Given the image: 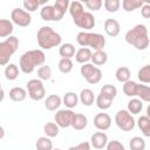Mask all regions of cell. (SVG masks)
I'll return each mask as SVG.
<instances>
[{
    "label": "cell",
    "instance_id": "6da1fadb",
    "mask_svg": "<svg viewBox=\"0 0 150 150\" xmlns=\"http://www.w3.org/2000/svg\"><path fill=\"white\" fill-rule=\"evenodd\" d=\"M46 61V55L43 50L41 49H32L26 53H23L20 56L19 60V66L22 73L25 74H30L38 66H43Z\"/></svg>",
    "mask_w": 150,
    "mask_h": 150
},
{
    "label": "cell",
    "instance_id": "7a4b0ae2",
    "mask_svg": "<svg viewBox=\"0 0 150 150\" xmlns=\"http://www.w3.org/2000/svg\"><path fill=\"white\" fill-rule=\"evenodd\" d=\"M125 41L134 46L138 50H144L149 47V36H148V28L144 25H136L134 28L129 29L124 35Z\"/></svg>",
    "mask_w": 150,
    "mask_h": 150
},
{
    "label": "cell",
    "instance_id": "3957f363",
    "mask_svg": "<svg viewBox=\"0 0 150 150\" xmlns=\"http://www.w3.org/2000/svg\"><path fill=\"white\" fill-rule=\"evenodd\" d=\"M38 43L42 49H52L61 45L62 38L49 26H42L36 34Z\"/></svg>",
    "mask_w": 150,
    "mask_h": 150
},
{
    "label": "cell",
    "instance_id": "277c9868",
    "mask_svg": "<svg viewBox=\"0 0 150 150\" xmlns=\"http://www.w3.org/2000/svg\"><path fill=\"white\" fill-rule=\"evenodd\" d=\"M76 41L81 47H87L90 49L103 50L105 46V38L98 33H88V32H80L76 35Z\"/></svg>",
    "mask_w": 150,
    "mask_h": 150
},
{
    "label": "cell",
    "instance_id": "5b68a950",
    "mask_svg": "<svg viewBox=\"0 0 150 150\" xmlns=\"http://www.w3.org/2000/svg\"><path fill=\"white\" fill-rule=\"evenodd\" d=\"M19 47V39L14 35L0 42V64L6 66Z\"/></svg>",
    "mask_w": 150,
    "mask_h": 150
},
{
    "label": "cell",
    "instance_id": "8992f818",
    "mask_svg": "<svg viewBox=\"0 0 150 150\" xmlns=\"http://www.w3.org/2000/svg\"><path fill=\"white\" fill-rule=\"evenodd\" d=\"M80 73L82 77H84L86 81L90 84H96L102 79V70L93 63H84L83 66H81Z\"/></svg>",
    "mask_w": 150,
    "mask_h": 150
},
{
    "label": "cell",
    "instance_id": "52a82bcc",
    "mask_svg": "<svg viewBox=\"0 0 150 150\" xmlns=\"http://www.w3.org/2000/svg\"><path fill=\"white\" fill-rule=\"evenodd\" d=\"M28 96L33 101H41L46 96V89L40 79H32L26 84Z\"/></svg>",
    "mask_w": 150,
    "mask_h": 150
},
{
    "label": "cell",
    "instance_id": "ba28073f",
    "mask_svg": "<svg viewBox=\"0 0 150 150\" xmlns=\"http://www.w3.org/2000/svg\"><path fill=\"white\" fill-rule=\"evenodd\" d=\"M115 123L116 125L123 130V131H131L135 128V120L132 117V115L128 111V110H118L115 115Z\"/></svg>",
    "mask_w": 150,
    "mask_h": 150
},
{
    "label": "cell",
    "instance_id": "9c48e42d",
    "mask_svg": "<svg viewBox=\"0 0 150 150\" xmlns=\"http://www.w3.org/2000/svg\"><path fill=\"white\" fill-rule=\"evenodd\" d=\"M74 116H75V112L71 109H60L56 111L54 120L60 128H68V127H71Z\"/></svg>",
    "mask_w": 150,
    "mask_h": 150
},
{
    "label": "cell",
    "instance_id": "30bf717a",
    "mask_svg": "<svg viewBox=\"0 0 150 150\" xmlns=\"http://www.w3.org/2000/svg\"><path fill=\"white\" fill-rule=\"evenodd\" d=\"M11 19H12L13 23H15L20 27H27L32 22L30 14L27 11L21 9V8H14L11 13Z\"/></svg>",
    "mask_w": 150,
    "mask_h": 150
},
{
    "label": "cell",
    "instance_id": "8fae6325",
    "mask_svg": "<svg viewBox=\"0 0 150 150\" xmlns=\"http://www.w3.org/2000/svg\"><path fill=\"white\" fill-rule=\"evenodd\" d=\"M74 23L80 27V28H83L86 30H89L91 28L95 27V18L94 15L90 13V12H84L81 16H79L77 19H74Z\"/></svg>",
    "mask_w": 150,
    "mask_h": 150
},
{
    "label": "cell",
    "instance_id": "7c38bea8",
    "mask_svg": "<svg viewBox=\"0 0 150 150\" xmlns=\"http://www.w3.org/2000/svg\"><path fill=\"white\" fill-rule=\"evenodd\" d=\"M94 125L101 131H105L111 127V117L107 112H98L94 117Z\"/></svg>",
    "mask_w": 150,
    "mask_h": 150
},
{
    "label": "cell",
    "instance_id": "4fadbf2b",
    "mask_svg": "<svg viewBox=\"0 0 150 150\" xmlns=\"http://www.w3.org/2000/svg\"><path fill=\"white\" fill-rule=\"evenodd\" d=\"M90 144L94 149H103L108 144V136L103 131H97L91 135Z\"/></svg>",
    "mask_w": 150,
    "mask_h": 150
},
{
    "label": "cell",
    "instance_id": "5bb4252c",
    "mask_svg": "<svg viewBox=\"0 0 150 150\" xmlns=\"http://www.w3.org/2000/svg\"><path fill=\"white\" fill-rule=\"evenodd\" d=\"M103 27H104V32L107 33V35H109L111 38L117 36L121 30V26H120L118 21L115 19H107L103 23Z\"/></svg>",
    "mask_w": 150,
    "mask_h": 150
},
{
    "label": "cell",
    "instance_id": "9a60e30c",
    "mask_svg": "<svg viewBox=\"0 0 150 150\" xmlns=\"http://www.w3.org/2000/svg\"><path fill=\"white\" fill-rule=\"evenodd\" d=\"M91 57H93V52H91L90 48L81 47L79 50H76L75 60L79 63H82V64L89 63V61H91Z\"/></svg>",
    "mask_w": 150,
    "mask_h": 150
},
{
    "label": "cell",
    "instance_id": "2e32d148",
    "mask_svg": "<svg viewBox=\"0 0 150 150\" xmlns=\"http://www.w3.org/2000/svg\"><path fill=\"white\" fill-rule=\"evenodd\" d=\"M61 104H62V98L56 94H52V95L47 96V98L45 101V107L49 111L57 110Z\"/></svg>",
    "mask_w": 150,
    "mask_h": 150
},
{
    "label": "cell",
    "instance_id": "e0dca14e",
    "mask_svg": "<svg viewBox=\"0 0 150 150\" xmlns=\"http://www.w3.org/2000/svg\"><path fill=\"white\" fill-rule=\"evenodd\" d=\"M79 98H80L81 103L86 107H90L94 103V101H96L95 96H94V91L91 89H88V88H84L81 90Z\"/></svg>",
    "mask_w": 150,
    "mask_h": 150
},
{
    "label": "cell",
    "instance_id": "ac0fdd59",
    "mask_svg": "<svg viewBox=\"0 0 150 150\" xmlns=\"http://www.w3.org/2000/svg\"><path fill=\"white\" fill-rule=\"evenodd\" d=\"M13 22L7 19H0V38L12 36L13 33Z\"/></svg>",
    "mask_w": 150,
    "mask_h": 150
},
{
    "label": "cell",
    "instance_id": "d6986e66",
    "mask_svg": "<svg viewBox=\"0 0 150 150\" xmlns=\"http://www.w3.org/2000/svg\"><path fill=\"white\" fill-rule=\"evenodd\" d=\"M79 96L75 94V93H73V91H68V93H66L64 95H63V97H62V103L68 108V109H73V108H75L76 105H77V103H79Z\"/></svg>",
    "mask_w": 150,
    "mask_h": 150
},
{
    "label": "cell",
    "instance_id": "ffe728a7",
    "mask_svg": "<svg viewBox=\"0 0 150 150\" xmlns=\"http://www.w3.org/2000/svg\"><path fill=\"white\" fill-rule=\"evenodd\" d=\"M27 96V91L21 87H14L9 90V98L14 102H22Z\"/></svg>",
    "mask_w": 150,
    "mask_h": 150
},
{
    "label": "cell",
    "instance_id": "44dd1931",
    "mask_svg": "<svg viewBox=\"0 0 150 150\" xmlns=\"http://www.w3.org/2000/svg\"><path fill=\"white\" fill-rule=\"evenodd\" d=\"M40 15L45 21H55V8L50 5H43L40 11Z\"/></svg>",
    "mask_w": 150,
    "mask_h": 150
},
{
    "label": "cell",
    "instance_id": "7402d4cb",
    "mask_svg": "<svg viewBox=\"0 0 150 150\" xmlns=\"http://www.w3.org/2000/svg\"><path fill=\"white\" fill-rule=\"evenodd\" d=\"M59 54L62 59H71L76 54L75 47L71 43H63L59 48Z\"/></svg>",
    "mask_w": 150,
    "mask_h": 150
},
{
    "label": "cell",
    "instance_id": "603a6c76",
    "mask_svg": "<svg viewBox=\"0 0 150 150\" xmlns=\"http://www.w3.org/2000/svg\"><path fill=\"white\" fill-rule=\"evenodd\" d=\"M68 11H69V13H70L73 20H74V19H77L79 16H81V15L84 13L83 5H82V2H80V1H71L70 5H69V9H68Z\"/></svg>",
    "mask_w": 150,
    "mask_h": 150
},
{
    "label": "cell",
    "instance_id": "cb8c5ba5",
    "mask_svg": "<svg viewBox=\"0 0 150 150\" xmlns=\"http://www.w3.org/2000/svg\"><path fill=\"white\" fill-rule=\"evenodd\" d=\"M108 61V54L104 50H96L93 53V57H91V62L94 66H103Z\"/></svg>",
    "mask_w": 150,
    "mask_h": 150
},
{
    "label": "cell",
    "instance_id": "d4e9b609",
    "mask_svg": "<svg viewBox=\"0 0 150 150\" xmlns=\"http://www.w3.org/2000/svg\"><path fill=\"white\" fill-rule=\"evenodd\" d=\"M87 124H88V118L83 114H75L71 123V127L75 130H83L87 127Z\"/></svg>",
    "mask_w": 150,
    "mask_h": 150
},
{
    "label": "cell",
    "instance_id": "484cf974",
    "mask_svg": "<svg viewBox=\"0 0 150 150\" xmlns=\"http://www.w3.org/2000/svg\"><path fill=\"white\" fill-rule=\"evenodd\" d=\"M115 76H116V80L118 82L125 83V82L130 81L131 73H130V69L128 67H120V68H117V70L115 73Z\"/></svg>",
    "mask_w": 150,
    "mask_h": 150
},
{
    "label": "cell",
    "instance_id": "4316f807",
    "mask_svg": "<svg viewBox=\"0 0 150 150\" xmlns=\"http://www.w3.org/2000/svg\"><path fill=\"white\" fill-rule=\"evenodd\" d=\"M136 96H137L141 101L150 103V87H149V86H145V84H138V86H137Z\"/></svg>",
    "mask_w": 150,
    "mask_h": 150
},
{
    "label": "cell",
    "instance_id": "83f0119b",
    "mask_svg": "<svg viewBox=\"0 0 150 150\" xmlns=\"http://www.w3.org/2000/svg\"><path fill=\"white\" fill-rule=\"evenodd\" d=\"M142 109H143V101H141L139 98H131L128 102V111L131 115L139 114Z\"/></svg>",
    "mask_w": 150,
    "mask_h": 150
},
{
    "label": "cell",
    "instance_id": "f1b7e54d",
    "mask_svg": "<svg viewBox=\"0 0 150 150\" xmlns=\"http://www.w3.org/2000/svg\"><path fill=\"white\" fill-rule=\"evenodd\" d=\"M60 127L55 123V122H48L43 125V132L46 134L47 137L49 138H53V137H56L59 135V130Z\"/></svg>",
    "mask_w": 150,
    "mask_h": 150
},
{
    "label": "cell",
    "instance_id": "f546056e",
    "mask_svg": "<svg viewBox=\"0 0 150 150\" xmlns=\"http://www.w3.org/2000/svg\"><path fill=\"white\" fill-rule=\"evenodd\" d=\"M35 148L36 150H53V142L50 141L49 137L42 136L38 138L35 143Z\"/></svg>",
    "mask_w": 150,
    "mask_h": 150
},
{
    "label": "cell",
    "instance_id": "4dcf8cb0",
    "mask_svg": "<svg viewBox=\"0 0 150 150\" xmlns=\"http://www.w3.org/2000/svg\"><path fill=\"white\" fill-rule=\"evenodd\" d=\"M143 5L144 2L141 0H123L122 1V7L125 12H132L137 8H141Z\"/></svg>",
    "mask_w": 150,
    "mask_h": 150
},
{
    "label": "cell",
    "instance_id": "1f68e13d",
    "mask_svg": "<svg viewBox=\"0 0 150 150\" xmlns=\"http://www.w3.org/2000/svg\"><path fill=\"white\" fill-rule=\"evenodd\" d=\"M111 103H112V100L103 94H98V96L96 97V105L97 108L102 109V110H107L111 107Z\"/></svg>",
    "mask_w": 150,
    "mask_h": 150
},
{
    "label": "cell",
    "instance_id": "d6a6232c",
    "mask_svg": "<svg viewBox=\"0 0 150 150\" xmlns=\"http://www.w3.org/2000/svg\"><path fill=\"white\" fill-rule=\"evenodd\" d=\"M19 76V68L16 64L14 63H9L8 66H6L5 68V77L9 81L15 80Z\"/></svg>",
    "mask_w": 150,
    "mask_h": 150
},
{
    "label": "cell",
    "instance_id": "836d02e7",
    "mask_svg": "<svg viewBox=\"0 0 150 150\" xmlns=\"http://www.w3.org/2000/svg\"><path fill=\"white\" fill-rule=\"evenodd\" d=\"M137 86L138 83H136L135 81H128L123 83V93L129 97H134L137 93Z\"/></svg>",
    "mask_w": 150,
    "mask_h": 150
},
{
    "label": "cell",
    "instance_id": "e575fe53",
    "mask_svg": "<svg viewBox=\"0 0 150 150\" xmlns=\"http://www.w3.org/2000/svg\"><path fill=\"white\" fill-rule=\"evenodd\" d=\"M145 141L144 138L139 137V136H135L130 139L129 142V146L131 150H144L145 149Z\"/></svg>",
    "mask_w": 150,
    "mask_h": 150
},
{
    "label": "cell",
    "instance_id": "d590c367",
    "mask_svg": "<svg viewBox=\"0 0 150 150\" xmlns=\"http://www.w3.org/2000/svg\"><path fill=\"white\" fill-rule=\"evenodd\" d=\"M137 77L142 83H150V64L143 66L138 70Z\"/></svg>",
    "mask_w": 150,
    "mask_h": 150
},
{
    "label": "cell",
    "instance_id": "8d00e7d4",
    "mask_svg": "<svg viewBox=\"0 0 150 150\" xmlns=\"http://www.w3.org/2000/svg\"><path fill=\"white\" fill-rule=\"evenodd\" d=\"M57 67H59V70H60L61 73L68 74V73H70V71L73 70V67H74V66H73L71 59H62V57H61V60L59 61Z\"/></svg>",
    "mask_w": 150,
    "mask_h": 150
},
{
    "label": "cell",
    "instance_id": "74e56055",
    "mask_svg": "<svg viewBox=\"0 0 150 150\" xmlns=\"http://www.w3.org/2000/svg\"><path fill=\"white\" fill-rule=\"evenodd\" d=\"M38 77L41 81H48L52 77V68L49 66H41L38 69Z\"/></svg>",
    "mask_w": 150,
    "mask_h": 150
},
{
    "label": "cell",
    "instance_id": "f35d334b",
    "mask_svg": "<svg viewBox=\"0 0 150 150\" xmlns=\"http://www.w3.org/2000/svg\"><path fill=\"white\" fill-rule=\"evenodd\" d=\"M100 93L105 95V96H108V97H110L111 100H114L116 97V95H117V88L115 86H112V84H104L101 88Z\"/></svg>",
    "mask_w": 150,
    "mask_h": 150
},
{
    "label": "cell",
    "instance_id": "ab89813d",
    "mask_svg": "<svg viewBox=\"0 0 150 150\" xmlns=\"http://www.w3.org/2000/svg\"><path fill=\"white\" fill-rule=\"evenodd\" d=\"M103 5H104V8L107 9V12H109V13H116L120 9L121 1L120 0H104Z\"/></svg>",
    "mask_w": 150,
    "mask_h": 150
},
{
    "label": "cell",
    "instance_id": "60d3db41",
    "mask_svg": "<svg viewBox=\"0 0 150 150\" xmlns=\"http://www.w3.org/2000/svg\"><path fill=\"white\" fill-rule=\"evenodd\" d=\"M137 125L139 128V130L142 131V134L146 132L149 129H150V118L145 115V116H141L138 120H137Z\"/></svg>",
    "mask_w": 150,
    "mask_h": 150
},
{
    "label": "cell",
    "instance_id": "b9f144b4",
    "mask_svg": "<svg viewBox=\"0 0 150 150\" xmlns=\"http://www.w3.org/2000/svg\"><path fill=\"white\" fill-rule=\"evenodd\" d=\"M22 5H23L25 9L29 13V12H35L39 8V6L41 5V2H39L36 0H25L22 2Z\"/></svg>",
    "mask_w": 150,
    "mask_h": 150
},
{
    "label": "cell",
    "instance_id": "7bdbcfd3",
    "mask_svg": "<svg viewBox=\"0 0 150 150\" xmlns=\"http://www.w3.org/2000/svg\"><path fill=\"white\" fill-rule=\"evenodd\" d=\"M102 0H87L84 1V6L90 11H98L102 7Z\"/></svg>",
    "mask_w": 150,
    "mask_h": 150
},
{
    "label": "cell",
    "instance_id": "ee69618b",
    "mask_svg": "<svg viewBox=\"0 0 150 150\" xmlns=\"http://www.w3.org/2000/svg\"><path fill=\"white\" fill-rule=\"evenodd\" d=\"M69 5H70L69 0H56L53 6L55 8H57V9H60V11H62V12L66 13V11L69 9Z\"/></svg>",
    "mask_w": 150,
    "mask_h": 150
},
{
    "label": "cell",
    "instance_id": "f6af8a7d",
    "mask_svg": "<svg viewBox=\"0 0 150 150\" xmlns=\"http://www.w3.org/2000/svg\"><path fill=\"white\" fill-rule=\"evenodd\" d=\"M107 150H125V148L118 141H110L107 144Z\"/></svg>",
    "mask_w": 150,
    "mask_h": 150
},
{
    "label": "cell",
    "instance_id": "bcb514c9",
    "mask_svg": "<svg viewBox=\"0 0 150 150\" xmlns=\"http://www.w3.org/2000/svg\"><path fill=\"white\" fill-rule=\"evenodd\" d=\"M90 145L91 144L89 142H82V143H80L75 146H70L68 150H91Z\"/></svg>",
    "mask_w": 150,
    "mask_h": 150
},
{
    "label": "cell",
    "instance_id": "7dc6e473",
    "mask_svg": "<svg viewBox=\"0 0 150 150\" xmlns=\"http://www.w3.org/2000/svg\"><path fill=\"white\" fill-rule=\"evenodd\" d=\"M141 14L144 19H150V4L149 2H145L141 7Z\"/></svg>",
    "mask_w": 150,
    "mask_h": 150
},
{
    "label": "cell",
    "instance_id": "c3c4849f",
    "mask_svg": "<svg viewBox=\"0 0 150 150\" xmlns=\"http://www.w3.org/2000/svg\"><path fill=\"white\" fill-rule=\"evenodd\" d=\"M146 116L150 118V103H149V105L146 107Z\"/></svg>",
    "mask_w": 150,
    "mask_h": 150
},
{
    "label": "cell",
    "instance_id": "681fc988",
    "mask_svg": "<svg viewBox=\"0 0 150 150\" xmlns=\"http://www.w3.org/2000/svg\"><path fill=\"white\" fill-rule=\"evenodd\" d=\"M53 150H61V149H57V148H56V149H53Z\"/></svg>",
    "mask_w": 150,
    "mask_h": 150
}]
</instances>
